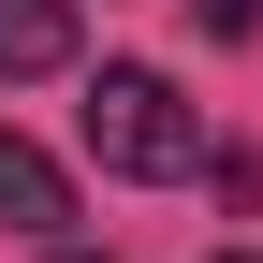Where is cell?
Masks as SVG:
<instances>
[{"label": "cell", "instance_id": "6", "mask_svg": "<svg viewBox=\"0 0 263 263\" xmlns=\"http://www.w3.org/2000/svg\"><path fill=\"white\" fill-rule=\"evenodd\" d=\"M219 263H263V249H219Z\"/></svg>", "mask_w": 263, "mask_h": 263}, {"label": "cell", "instance_id": "2", "mask_svg": "<svg viewBox=\"0 0 263 263\" xmlns=\"http://www.w3.org/2000/svg\"><path fill=\"white\" fill-rule=\"evenodd\" d=\"M0 234H73V176H59L44 146H29V132H0Z\"/></svg>", "mask_w": 263, "mask_h": 263}, {"label": "cell", "instance_id": "1", "mask_svg": "<svg viewBox=\"0 0 263 263\" xmlns=\"http://www.w3.org/2000/svg\"><path fill=\"white\" fill-rule=\"evenodd\" d=\"M73 132H88V161L132 176V190L205 176V117H190L176 73H146V59H103V73H88V103H73Z\"/></svg>", "mask_w": 263, "mask_h": 263}, {"label": "cell", "instance_id": "4", "mask_svg": "<svg viewBox=\"0 0 263 263\" xmlns=\"http://www.w3.org/2000/svg\"><path fill=\"white\" fill-rule=\"evenodd\" d=\"M190 15H205L219 44H249V29H263V0H190Z\"/></svg>", "mask_w": 263, "mask_h": 263}, {"label": "cell", "instance_id": "3", "mask_svg": "<svg viewBox=\"0 0 263 263\" xmlns=\"http://www.w3.org/2000/svg\"><path fill=\"white\" fill-rule=\"evenodd\" d=\"M0 73H73V0H0Z\"/></svg>", "mask_w": 263, "mask_h": 263}, {"label": "cell", "instance_id": "5", "mask_svg": "<svg viewBox=\"0 0 263 263\" xmlns=\"http://www.w3.org/2000/svg\"><path fill=\"white\" fill-rule=\"evenodd\" d=\"M44 263H103V249H73V234H59V249H44Z\"/></svg>", "mask_w": 263, "mask_h": 263}]
</instances>
